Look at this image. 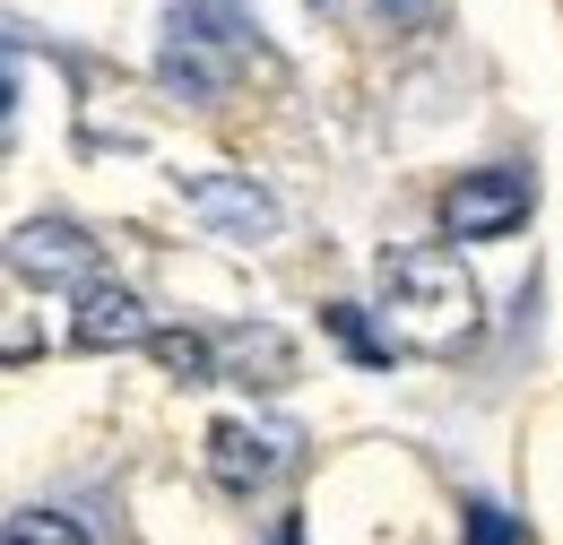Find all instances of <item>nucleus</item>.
Instances as JSON below:
<instances>
[{
	"label": "nucleus",
	"mask_w": 563,
	"mask_h": 545,
	"mask_svg": "<svg viewBox=\"0 0 563 545\" xmlns=\"http://www.w3.org/2000/svg\"><path fill=\"white\" fill-rule=\"evenodd\" d=\"M252 69V18L243 0H174L165 9V44H156V78L183 104H209Z\"/></svg>",
	"instance_id": "obj_2"
},
{
	"label": "nucleus",
	"mask_w": 563,
	"mask_h": 545,
	"mask_svg": "<svg viewBox=\"0 0 563 545\" xmlns=\"http://www.w3.org/2000/svg\"><path fill=\"white\" fill-rule=\"evenodd\" d=\"M0 545H87V529H78L70 511H18L0 529Z\"/></svg>",
	"instance_id": "obj_9"
},
{
	"label": "nucleus",
	"mask_w": 563,
	"mask_h": 545,
	"mask_svg": "<svg viewBox=\"0 0 563 545\" xmlns=\"http://www.w3.org/2000/svg\"><path fill=\"white\" fill-rule=\"evenodd\" d=\"M147 355L183 381V390H200V381H217V338H200V330H147Z\"/></svg>",
	"instance_id": "obj_8"
},
{
	"label": "nucleus",
	"mask_w": 563,
	"mask_h": 545,
	"mask_svg": "<svg viewBox=\"0 0 563 545\" xmlns=\"http://www.w3.org/2000/svg\"><path fill=\"white\" fill-rule=\"evenodd\" d=\"M529 208H538V182H529L520 165H486V174H460V182H451L442 234H451V243H494V234L529 225Z\"/></svg>",
	"instance_id": "obj_4"
},
{
	"label": "nucleus",
	"mask_w": 563,
	"mask_h": 545,
	"mask_svg": "<svg viewBox=\"0 0 563 545\" xmlns=\"http://www.w3.org/2000/svg\"><path fill=\"white\" fill-rule=\"evenodd\" d=\"M9 269L26 277V286H44V294H78V286H96V234L78 225V216H26L18 234H9Z\"/></svg>",
	"instance_id": "obj_3"
},
{
	"label": "nucleus",
	"mask_w": 563,
	"mask_h": 545,
	"mask_svg": "<svg viewBox=\"0 0 563 545\" xmlns=\"http://www.w3.org/2000/svg\"><path fill=\"white\" fill-rule=\"evenodd\" d=\"M183 208H191L209 234H225V243H269V234H278V200H269L252 174H191V182H183Z\"/></svg>",
	"instance_id": "obj_6"
},
{
	"label": "nucleus",
	"mask_w": 563,
	"mask_h": 545,
	"mask_svg": "<svg viewBox=\"0 0 563 545\" xmlns=\"http://www.w3.org/2000/svg\"><path fill=\"white\" fill-rule=\"evenodd\" d=\"M9 104H18V69H9V53H0V122H9Z\"/></svg>",
	"instance_id": "obj_12"
},
{
	"label": "nucleus",
	"mask_w": 563,
	"mask_h": 545,
	"mask_svg": "<svg viewBox=\"0 0 563 545\" xmlns=\"http://www.w3.org/2000/svg\"><path fill=\"white\" fill-rule=\"evenodd\" d=\"M286 468H295V424H243V415L209 424V477L225 493H269Z\"/></svg>",
	"instance_id": "obj_5"
},
{
	"label": "nucleus",
	"mask_w": 563,
	"mask_h": 545,
	"mask_svg": "<svg viewBox=\"0 0 563 545\" xmlns=\"http://www.w3.org/2000/svg\"><path fill=\"white\" fill-rule=\"evenodd\" d=\"M330 330H339V338H347L364 364H390V338H373V330L355 321V303H330Z\"/></svg>",
	"instance_id": "obj_11"
},
{
	"label": "nucleus",
	"mask_w": 563,
	"mask_h": 545,
	"mask_svg": "<svg viewBox=\"0 0 563 545\" xmlns=\"http://www.w3.org/2000/svg\"><path fill=\"white\" fill-rule=\"evenodd\" d=\"M382 303H390V346L460 355L477 338V277L460 269V252H442V243L382 252Z\"/></svg>",
	"instance_id": "obj_1"
},
{
	"label": "nucleus",
	"mask_w": 563,
	"mask_h": 545,
	"mask_svg": "<svg viewBox=\"0 0 563 545\" xmlns=\"http://www.w3.org/2000/svg\"><path fill=\"white\" fill-rule=\"evenodd\" d=\"M70 346H87V355H104V346H147V312L131 286H78V321H70Z\"/></svg>",
	"instance_id": "obj_7"
},
{
	"label": "nucleus",
	"mask_w": 563,
	"mask_h": 545,
	"mask_svg": "<svg viewBox=\"0 0 563 545\" xmlns=\"http://www.w3.org/2000/svg\"><path fill=\"white\" fill-rule=\"evenodd\" d=\"M460 545H529V529H520L503 502H468V520H460Z\"/></svg>",
	"instance_id": "obj_10"
},
{
	"label": "nucleus",
	"mask_w": 563,
	"mask_h": 545,
	"mask_svg": "<svg viewBox=\"0 0 563 545\" xmlns=\"http://www.w3.org/2000/svg\"><path fill=\"white\" fill-rule=\"evenodd\" d=\"M321 9H339V0H321Z\"/></svg>",
	"instance_id": "obj_13"
}]
</instances>
